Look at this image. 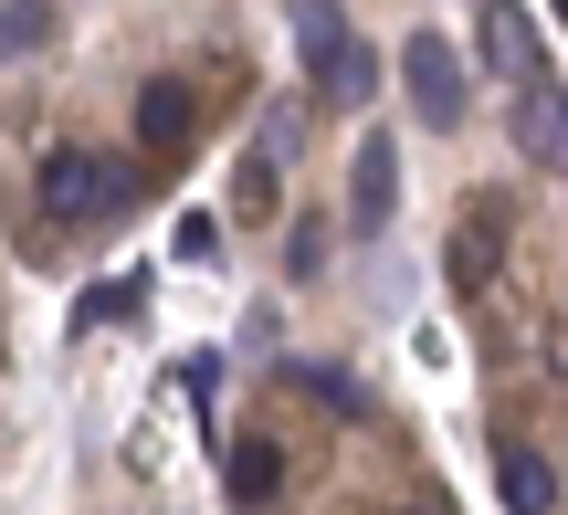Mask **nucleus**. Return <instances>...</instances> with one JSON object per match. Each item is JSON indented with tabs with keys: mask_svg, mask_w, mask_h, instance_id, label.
<instances>
[{
	"mask_svg": "<svg viewBox=\"0 0 568 515\" xmlns=\"http://www.w3.org/2000/svg\"><path fill=\"white\" fill-rule=\"evenodd\" d=\"M284 21H295L305 74H316V95H326V105H368V95H379V63H368V42L347 32L337 0H284Z\"/></svg>",
	"mask_w": 568,
	"mask_h": 515,
	"instance_id": "nucleus-1",
	"label": "nucleus"
},
{
	"mask_svg": "<svg viewBox=\"0 0 568 515\" xmlns=\"http://www.w3.org/2000/svg\"><path fill=\"white\" fill-rule=\"evenodd\" d=\"M126 200H138V168L126 158H95V147H53V158H42V210H53V222L126 210Z\"/></svg>",
	"mask_w": 568,
	"mask_h": 515,
	"instance_id": "nucleus-2",
	"label": "nucleus"
},
{
	"mask_svg": "<svg viewBox=\"0 0 568 515\" xmlns=\"http://www.w3.org/2000/svg\"><path fill=\"white\" fill-rule=\"evenodd\" d=\"M400 84H410V105H422V126H464V105H474V74H464V53H453L443 32L400 42Z\"/></svg>",
	"mask_w": 568,
	"mask_h": 515,
	"instance_id": "nucleus-3",
	"label": "nucleus"
},
{
	"mask_svg": "<svg viewBox=\"0 0 568 515\" xmlns=\"http://www.w3.org/2000/svg\"><path fill=\"white\" fill-rule=\"evenodd\" d=\"M506 84H516V137H527V158L568 179V84L548 74V53H527Z\"/></svg>",
	"mask_w": 568,
	"mask_h": 515,
	"instance_id": "nucleus-4",
	"label": "nucleus"
},
{
	"mask_svg": "<svg viewBox=\"0 0 568 515\" xmlns=\"http://www.w3.org/2000/svg\"><path fill=\"white\" fill-rule=\"evenodd\" d=\"M389 210H400V147H389V137H358V210H347V222H358V231H389Z\"/></svg>",
	"mask_w": 568,
	"mask_h": 515,
	"instance_id": "nucleus-5",
	"label": "nucleus"
},
{
	"mask_svg": "<svg viewBox=\"0 0 568 515\" xmlns=\"http://www.w3.org/2000/svg\"><path fill=\"white\" fill-rule=\"evenodd\" d=\"M495 495H506V515H558V474H548V453L506 442V453H495Z\"/></svg>",
	"mask_w": 568,
	"mask_h": 515,
	"instance_id": "nucleus-6",
	"label": "nucleus"
},
{
	"mask_svg": "<svg viewBox=\"0 0 568 515\" xmlns=\"http://www.w3.org/2000/svg\"><path fill=\"white\" fill-rule=\"evenodd\" d=\"M443 274H453V295H485V285H495V200H474V222L453 231Z\"/></svg>",
	"mask_w": 568,
	"mask_h": 515,
	"instance_id": "nucleus-7",
	"label": "nucleus"
},
{
	"mask_svg": "<svg viewBox=\"0 0 568 515\" xmlns=\"http://www.w3.org/2000/svg\"><path fill=\"white\" fill-rule=\"evenodd\" d=\"M138 137L148 147H190V84H148V95H138Z\"/></svg>",
	"mask_w": 568,
	"mask_h": 515,
	"instance_id": "nucleus-8",
	"label": "nucleus"
},
{
	"mask_svg": "<svg viewBox=\"0 0 568 515\" xmlns=\"http://www.w3.org/2000/svg\"><path fill=\"white\" fill-rule=\"evenodd\" d=\"M232 495H243V505H264V495H284V453H274L264 432H253V442H232Z\"/></svg>",
	"mask_w": 568,
	"mask_h": 515,
	"instance_id": "nucleus-9",
	"label": "nucleus"
},
{
	"mask_svg": "<svg viewBox=\"0 0 568 515\" xmlns=\"http://www.w3.org/2000/svg\"><path fill=\"white\" fill-rule=\"evenodd\" d=\"M42 32H53V11H42V0H11V11H0V63H11V53H32Z\"/></svg>",
	"mask_w": 568,
	"mask_h": 515,
	"instance_id": "nucleus-10",
	"label": "nucleus"
},
{
	"mask_svg": "<svg viewBox=\"0 0 568 515\" xmlns=\"http://www.w3.org/2000/svg\"><path fill=\"white\" fill-rule=\"evenodd\" d=\"M305 390H316L326 411H368V390H358V379H347V369H305Z\"/></svg>",
	"mask_w": 568,
	"mask_h": 515,
	"instance_id": "nucleus-11",
	"label": "nucleus"
},
{
	"mask_svg": "<svg viewBox=\"0 0 568 515\" xmlns=\"http://www.w3.org/2000/svg\"><path fill=\"white\" fill-rule=\"evenodd\" d=\"M558 21H568V0H558Z\"/></svg>",
	"mask_w": 568,
	"mask_h": 515,
	"instance_id": "nucleus-12",
	"label": "nucleus"
}]
</instances>
